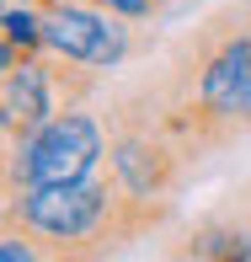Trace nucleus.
I'll use <instances>...</instances> for the list:
<instances>
[{"instance_id": "5", "label": "nucleus", "mask_w": 251, "mask_h": 262, "mask_svg": "<svg viewBox=\"0 0 251 262\" xmlns=\"http://www.w3.org/2000/svg\"><path fill=\"white\" fill-rule=\"evenodd\" d=\"M241 16H246V27H251V0H246V6H241Z\"/></svg>"}, {"instance_id": "1", "label": "nucleus", "mask_w": 251, "mask_h": 262, "mask_svg": "<svg viewBox=\"0 0 251 262\" xmlns=\"http://www.w3.org/2000/svg\"><path fill=\"white\" fill-rule=\"evenodd\" d=\"M107 166V123L86 107H64L32 139L6 150V187H43V182H80Z\"/></svg>"}, {"instance_id": "2", "label": "nucleus", "mask_w": 251, "mask_h": 262, "mask_svg": "<svg viewBox=\"0 0 251 262\" xmlns=\"http://www.w3.org/2000/svg\"><path fill=\"white\" fill-rule=\"evenodd\" d=\"M182 161L187 156L155 123H145V118L118 113L112 123H107V171H112V182L123 187L128 198H139V204H171Z\"/></svg>"}, {"instance_id": "3", "label": "nucleus", "mask_w": 251, "mask_h": 262, "mask_svg": "<svg viewBox=\"0 0 251 262\" xmlns=\"http://www.w3.org/2000/svg\"><path fill=\"white\" fill-rule=\"evenodd\" d=\"M43 49L80 59L91 70H118L134 49V38H128V16L102 11L97 0H54L43 11Z\"/></svg>"}, {"instance_id": "4", "label": "nucleus", "mask_w": 251, "mask_h": 262, "mask_svg": "<svg viewBox=\"0 0 251 262\" xmlns=\"http://www.w3.org/2000/svg\"><path fill=\"white\" fill-rule=\"evenodd\" d=\"M27 6H38V11H49V6H54V0H27Z\"/></svg>"}]
</instances>
